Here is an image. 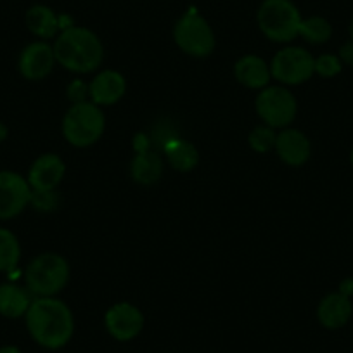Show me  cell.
I'll return each mask as SVG.
<instances>
[{"mask_svg": "<svg viewBox=\"0 0 353 353\" xmlns=\"http://www.w3.org/2000/svg\"><path fill=\"white\" fill-rule=\"evenodd\" d=\"M25 322L32 339L42 348L59 350L73 338V312L56 296L33 298L25 315Z\"/></svg>", "mask_w": 353, "mask_h": 353, "instance_id": "obj_1", "label": "cell"}, {"mask_svg": "<svg viewBox=\"0 0 353 353\" xmlns=\"http://www.w3.org/2000/svg\"><path fill=\"white\" fill-rule=\"evenodd\" d=\"M56 63L71 73L87 74L96 71L104 61V46L92 30L70 26L54 42Z\"/></svg>", "mask_w": 353, "mask_h": 353, "instance_id": "obj_2", "label": "cell"}, {"mask_svg": "<svg viewBox=\"0 0 353 353\" xmlns=\"http://www.w3.org/2000/svg\"><path fill=\"white\" fill-rule=\"evenodd\" d=\"M70 281V265L57 253H42L33 258L25 270L26 290L35 298L59 294Z\"/></svg>", "mask_w": 353, "mask_h": 353, "instance_id": "obj_3", "label": "cell"}, {"mask_svg": "<svg viewBox=\"0 0 353 353\" xmlns=\"http://www.w3.org/2000/svg\"><path fill=\"white\" fill-rule=\"evenodd\" d=\"M64 139L74 148L94 145L106 130V117L103 108L97 104L80 103L71 104L61 123Z\"/></svg>", "mask_w": 353, "mask_h": 353, "instance_id": "obj_4", "label": "cell"}, {"mask_svg": "<svg viewBox=\"0 0 353 353\" xmlns=\"http://www.w3.org/2000/svg\"><path fill=\"white\" fill-rule=\"evenodd\" d=\"M256 19L260 32L272 42L288 43L300 37L301 14L291 0H263Z\"/></svg>", "mask_w": 353, "mask_h": 353, "instance_id": "obj_5", "label": "cell"}, {"mask_svg": "<svg viewBox=\"0 0 353 353\" xmlns=\"http://www.w3.org/2000/svg\"><path fill=\"white\" fill-rule=\"evenodd\" d=\"M254 110L260 120L272 128H288L298 113V101L284 85L261 88L254 99Z\"/></svg>", "mask_w": 353, "mask_h": 353, "instance_id": "obj_6", "label": "cell"}, {"mask_svg": "<svg viewBox=\"0 0 353 353\" xmlns=\"http://www.w3.org/2000/svg\"><path fill=\"white\" fill-rule=\"evenodd\" d=\"M173 39L182 52L192 57H208L216 46L212 26L196 11H188L176 21Z\"/></svg>", "mask_w": 353, "mask_h": 353, "instance_id": "obj_7", "label": "cell"}, {"mask_svg": "<svg viewBox=\"0 0 353 353\" xmlns=\"http://www.w3.org/2000/svg\"><path fill=\"white\" fill-rule=\"evenodd\" d=\"M270 73L284 87L301 85L315 74V57L303 47H284L272 57Z\"/></svg>", "mask_w": 353, "mask_h": 353, "instance_id": "obj_8", "label": "cell"}, {"mask_svg": "<svg viewBox=\"0 0 353 353\" xmlns=\"http://www.w3.org/2000/svg\"><path fill=\"white\" fill-rule=\"evenodd\" d=\"M32 188L25 176L16 172H0V220H11L30 206Z\"/></svg>", "mask_w": 353, "mask_h": 353, "instance_id": "obj_9", "label": "cell"}, {"mask_svg": "<svg viewBox=\"0 0 353 353\" xmlns=\"http://www.w3.org/2000/svg\"><path fill=\"white\" fill-rule=\"evenodd\" d=\"M104 325L111 338L117 341H132L144 329V315L134 303L120 301L108 308Z\"/></svg>", "mask_w": 353, "mask_h": 353, "instance_id": "obj_10", "label": "cell"}, {"mask_svg": "<svg viewBox=\"0 0 353 353\" xmlns=\"http://www.w3.org/2000/svg\"><path fill=\"white\" fill-rule=\"evenodd\" d=\"M56 64L54 47L46 40H39V42H32L30 46H26L18 59L21 77L32 81H39L49 77Z\"/></svg>", "mask_w": 353, "mask_h": 353, "instance_id": "obj_11", "label": "cell"}, {"mask_svg": "<svg viewBox=\"0 0 353 353\" xmlns=\"http://www.w3.org/2000/svg\"><path fill=\"white\" fill-rule=\"evenodd\" d=\"M64 173H66V165L61 156L47 152L33 161L26 181L33 191H56L57 185L63 182Z\"/></svg>", "mask_w": 353, "mask_h": 353, "instance_id": "obj_12", "label": "cell"}, {"mask_svg": "<svg viewBox=\"0 0 353 353\" xmlns=\"http://www.w3.org/2000/svg\"><path fill=\"white\" fill-rule=\"evenodd\" d=\"M127 92V80L117 70H104L94 77L88 83V97L90 103L97 106H113Z\"/></svg>", "mask_w": 353, "mask_h": 353, "instance_id": "obj_13", "label": "cell"}, {"mask_svg": "<svg viewBox=\"0 0 353 353\" xmlns=\"http://www.w3.org/2000/svg\"><path fill=\"white\" fill-rule=\"evenodd\" d=\"M276 152L288 166H303L310 159L312 144L303 132L288 127L277 134Z\"/></svg>", "mask_w": 353, "mask_h": 353, "instance_id": "obj_14", "label": "cell"}, {"mask_svg": "<svg viewBox=\"0 0 353 353\" xmlns=\"http://www.w3.org/2000/svg\"><path fill=\"white\" fill-rule=\"evenodd\" d=\"M353 315L352 298L338 293H331L321 300L317 307V319L325 329H341L350 322Z\"/></svg>", "mask_w": 353, "mask_h": 353, "instance_id": "obj_15", "label": "cell"}, {"mask_svg": "<svg viewBox=\"0 0 353 353\" xmlns=\"http://www.w3.org/2000/svg\"><path fill=\"white\" fill-rule=\"evenodd\" d=\"M234 77L243 87L251 88V90H261L269 87V81L272 80L270 64L254 54H248L237 61L234 66Z\"/></svg>", "mask_w": 353, "mask_h": 353, "instance_id": "obj_16", "label": "cell"}, {"mask_svg": "<svg viewBox=\"0 0 353 353\" xmlns=\"http://www.w3.org/2000/svg\"><path fill=\"white\" fill-rule=\"evenodd\" d=\"M33 301V294L26 288L18 286L14 283L0 284V315L6 319L25 317L30 305Z\"/></svg>", "mask_w": 353, "mask_h": 353, "instance_id": "obj_17", "label": "cell"}, {"mask_svg": "<svg viewBox=\"0 0 353 353\" xmlns=\"http://www.w3.org/2000/svg\"><path fill=\"white\" fill-rule=\"evenodd\" d=\"M130 175L137 184L152 185L163 175V159L156 149L135 152L130 163Z\"/></svg>", "mask_w": 353, "mask_h": 353, "instance_id": "obj_18", "label": "cell"}, {"mask_svg": "<svg viewBox=\"0 0 353 353\" xmlns=\"http://www.w3.org/2000/svg\"><path fill=\"white\" fill-rule=\"evenodd\" d=\"M25 23L30 32L42 40L54 39L57 33L63 32V28H61V16H57L52 9L42 4L33 6V8L26 11Z\"/></svg>", "mask_w": 353, "mask_h": 353, "instance_id": "obj_19", "label": "cell"}, {"mask_svg": "<svg viewBox=\"0 0 353 353\" xmlns=\"http://www.w3.org/2000/svg\"><path fill=\"white\" fill-rule=\"evenodd\" d=\"M161 151L166 163L176 172H191L199 163V152L196 145L182 137L172 139Z\"/></svg>", "mask_w": 353, "mask_h": 353, "instance_id": "obj_20", "label": "cell"}, {"mask_svg": "<svg viewBox=\"0 0 353 353\" xmlns=\"http://www.w3.org/2000/svg\"><path fill=\"white\" fill-rule=\"evenodd\" d=\"M21 260V246L9 229H0V272H14Z\"/></svg>", "mask_w": 353, "mask_h": 353, "instance_id": "obj_21", "label": "cell"}, {"mask_svg": "<svg viewBox=\"0 0 353 353\" xmlns=\"http://www.w3.org/2000/svg\"><path fill=\"white\" fill-rule=\"evenodd\" d=\"M331 35H332V26L329 25L327 19L321 18V16H312V18L301 19L300 37L303 40H307L308 43L322 46V43L329 42Z\"/></svg>", "mask_w": 353, "mask_h": 353, "instance_id": "obj_22", "label": "cell"}, {"mask_svg": "<svg viewBox=\"0 0 353 353\" xmlns=\"http://www.w3.org/2000/svg\"><path fill=\"white\" fill-rule=\"evenodd\" d=\"M276 141H277V132L276 128L269 127V125H258L248 135V144L253 149L254 152H270L272 149H276Z\"/></svg>", "mask_w": 353, "mask_h": 353, "instance_id": "obj_23", "label": "cell"}, {"mask_svg": "<svg viewBox=\"0 0 353 353\" xmlns=\"http://www.w3.org/2000/svg\"><path fill=\"white\" fill-rule=\"evenodd\" d=\"M149 139H151V145L156 148V151H161L166 144H168L172 139L181 137L179 135V128L175 127V123L170 120H159L154 127L149 132Z\"/></svg>", "mask_w": 353, "mask_h": 353, "instance_id": "obj_24", "label": "cell"}, {"mask_svg": "<svg viewBox=\"0 0 353 353\" xmlns=\"http://www.w3.org/2000/svg\"><path fill=\"white\" fill-rule=\"evenodd\" d=\"M30 206L40 213H50L59 206V194L56 191H33L30 198Z\"/></svg>", "mask_w": 353, "mask_h": 353, "instance_id": "obj_25", "label": "cell"}, {"mask_svg": "<svg viewBox=\"0 0 353 353\" xmlns=\"http://www.w3.org/2000/svg\"><path fill=\"white\" fill-rule=\"evenodd\" d=\"M343 63L334 54H321L315 57V73L322 78H332L341 73Z\"/></svg>", "mask_w": 353, "mask_h": 353, "instance_id": "obj_26", "label": "cell"}, {"mask_svg": "<svg viewBox=\"0 0 353 353\" xmlns=\"http://www.w3.org/2000/svg\"><path fill=\"white\" fill-rule=\"evenodd\" d=\"M66 94L71 104H80L90 101V97H88V83L83 80L71 81L66 88Z\"/></svg>", "mask_w": 353, "mask_h": 353, "instance_id": "obj_27", "label": "cell"}, {"mask_svg": "<svg viewBox=\"0 0 353 353\" xmlns=\"http://www.w3.org/2000/svg\"><path fill=\"white\" fill-rule=\"evenodd\" d=\"M132 144H134L135 152H144V151H149V149H152L151 139H149V135L144 134V132H141V134L135 135L134 141H132Z\"/></svg>", "mask_w": 353, "mask_h": 353, "instance_id": "obj_28", "label": "cell"}, {"mask_svg": "<svg viewBox=\"0 0 353 353\" xmlns=\"http://www.w3.org/2000/svg\"><path fill=\"white\" fill-rule=\"evenodd\" d=\"M338 57L341 59V63L345 64V66L353 68V42L352 40L346 43H343V46L339 47Z\"/></svg>", "mask_w": 353, "mask_h": 353, "instance_id": "obj_29", "label": "cell"}, {"mask_svg": "<svg viewBox=\"0 0 353 353\" xmlns=\"http://www.w3.org/2000/svg\"><path fill=\"white\" fill-rule=\"evenodd\" d=\"M339 293L348 298L353 296V277H346V279L341 281V284H339Z\"/></svg>", "mask_w": 353, "mask_h": 353, "instance_id": "obj_30", "label": "cell"}, {"mask_svg": "<svg viewBox=\"0 0 353 353\" xmlns=\"http://www.w3.org/2000/svg\"><path fill=\"white\" fill-rule=\"evenodd\" d=\"M0 353H23V352L14 345H4V346H0Z\"/></svg>", "mask_w": 353, "mask_h": 353, "instance_id": "obj_31", "label": "cell"}, {"mask_svg": "<svg viewBox=\"0 0 353 353\" xmlns=\"http://www.w3.org/2000/svg\"><path fill=\"white\" fill-rule=\"evenodd\" d=\"M8 139V127L0 121V142H4Z\"/></svg>", "mask_w": 353, "mask_h": 353, "instance_id": "obj_32", "label": "cell"}, {"mask_svg": "<svg viewBox=\"0 0 353 353\" xmlns=\"http://www.w3.org/2000/svg\"><path fill=\"white\" fill-rule=\"evenodd\" d=\"M348 32H350V40H352V42H353V18H352V21H350Z\"/></svg>", "mask_w": 353, "mask_h": 353, "instance_id": "obj_33", "label": "cell"}, {"mask_svg": "<svg viewBox=\"0 0 353 353\" xmlns=\"http://www.w3.org/2000/svg\"><path fill=\"white\" fill-rule=\"evenodd\" d=\"M350 163H352V166H353V149H352V152H350Z\"/></svg>", "mask_w": 353, "mask_h": 353, "instance_id": "obj_34", "label": "cell"}]
</instances>
